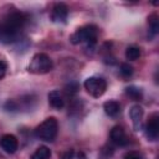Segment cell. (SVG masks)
<instances>
[{"label":"cell","mask_w":159,"mask_h":159,"mask_svg":"<svg viewBox=\"0 0 159 159\" xmlns=\"http://www.w3.org/2000/svg\"><path fill=\"white\" fill-rule=\"evenodd\" d=\"M26 20V15L21 11H14L9 14L4 19V22L0 24V41L5 43L17 41Z\"/></svg>","instance_id":"6da1fadb"},{"label":"cell","mask_w":159,"mask_h":159,"mask_svg":"<svg viewBox=\"0 0 159 159\" xmlns=\"http://www.w3.org/2000/svg\"><path fill=\"white\" fill-rule=\"evenodd\" d=\"M98 37V27L96 25H84L77 29L70 37L73 45L86 43L87 47H93L97 42Z\"/></svg>","instance_id":"7a4b0ae2"},{"label":"cell","mask_w":159,"mask_h":159,"mask_svg":"<svg viewBox=\"0 0 159 159\" xmlns=\"http://www.w3.org/2000/svg\"><path fill=\"white\" fill-rule=\"evenodd\" d=\"M58 132V122L55 117L46 118L42 123H40L35 129V135L45 142H52L55 140Z\"/></svg>","instance_id":"3957f363"},{"label":"cell","mask_w":159,"mask_h":159,"mask_svg":"<svg viewBox=\"0 0 159 159\" xmlns=\"http://www.w3.org/2000/svg\"><path fill=\"white\" fill-rule=\"evenodd\" d=\"M52 68H53V62L50 58V56L41 52L34 55L27 66V71L34 75H45L52 71Z\"/></svg>","instance_id":"277c9868"},{"label":"cell","mask_w":159,"mask_h":159,"mask_svg":"<svg viewBox=\"0 0 159 159\" xmlns=\"http://www.w3.org/2000/svg\"><path fill=\"white\" fill-rule=\"evenodd\" d=\"M83 86H84V89L87 91V93L94 98L102 97L107 91V81L104 78L97 77V76L88 77L84 81Z\"/></svg>","instance_id":"5b68a950"},{"label":"cell","mask_w":159,"mask_h":159,"mask_svg":"<svg viewBox=\"0 0 159 159\" xmlns=\"http://www.w3.org/2000/svg\"><path fill=\"white\" fill-rule=\"evenodd\" d=\"M145 135L148 138V140H152V142H155L158 139V135H159V116L158 113H153L147 124H145Z\"/></svg>","instance_id":"8992f818"},{"label":"cell","mask_w":159,"mask_h":159,"mask_svg":"<svg viewBox=\"0 0 159 159\" xmlns=\"http://www.w3.org/2000/svg\"><path fill=\"white\" fill-rule=\"evenodd\" d=\"M68 16V6L65 2H56L51 11V20L53 22H66Z\"/></svg>","instance_id":"52a82bcc"},{"label":"cell","mask_w":159,"mask_h":159,"mask_svg":"<svg viewBox=\"0 0 159 159\" xmlns=\"http://www.w3.org/2000/svg\"><path fill=\"white\" fill-rule=\"evenodd\" d=\"M0 147L7 154H14L19 148V140L12 134H4L0 138Z\"/></svg>","instance_id":"ba28073f"},{"label":"cell","mask_w":159,"mask_h":159,"mask_svg":"<svg viewBox=\"0 0 159 159\" xmlns=\"http://www.w3.org/2000/svg\"><path fill=\"white\" fill-rule=\"evenodd\" d=\"M109 139L113 144L118 145V147H124L128 144V137L125 134V130L123 129V127L120 125H116L112 128L111 133H109Z\"/></svg>","instance_id":"9c48e42d"},{"label":"cell","mask_w":159,"mask_h":159,"mask_svg":"<svg viewBox=\"0 0 159 159\" xmlns=\"http://www.w3.org/2000/svg\"><path fill=\"white\" fill-rule=\"evenodd\" d=\"M143 114H144V111H143V108L139 104H134V106L130 107V109H129V117L132 119L134 130H139L140 129Z\"/></svg>","instance_id":"30bf717a"},{"label":"cell","mask_w":159,"mask_h":159,"mask_svg":"<svg viewBox=\"0 0 159 159\" xmlns=\"http://www.w3.org/2000/svg\"><path fill=\"white\" fill-rule=\"evenodd\" d=\"M47 98H48V103L52 108L55 109H61L63 108L65 106V98L62 96V93L58 91V89H53L48 94H47Z\"/></svg>","instance_id":"8fae6325"},{"label":"cell","mask_w":159,"mask_h":159,"mask_svg":"<svg viewBox=\"0 0 159 159\" xmlns=\"http://www.w3.org/2000/svg\"><path fill=\"white\" fill-rule=\"evenodd\" d=\"M103 109L107 116L109 117H117L120 113V104L117 101H107L103 103Z\"/></svg>","instance_id":"7c38bea8"},{"label":"cell","mask_w":159,"mask_h":159,"mask_svg":"<svg viewBox=\"0 0 159 159\" xmlns=\"http://www.w3.org/2000/svg\"><path fill=\"white\" fill-rule=\"evenodd\" d=\"M50 158H51V150L47 147L41 145L32 153L30 159H50Z\"/></svg>","instance_id":"4fadbf2b"},{"label":"cell","mask_w":159,"mask_h":159,"mask_svg":"<svg viewBox=\"0 0 159 159\" xmlns=\"http://www.w3.org/2000/svg\"><path fill=\"white\" fill-rule=\"evenodd\" d=\"M140 55H142V51H140V48L138 46H129L125 50V58L129 60V61L138 60L140 57Z\"/></svg>","instance_id":"5bb4252c"},{"label":"cell","mask_w":159,"mask_h":159,"mask_svg":"<svg viewBox=\"0 0 159 159\" xmlns=\"http://www.w3.org/2000/svg\"><path fill=\"white\" fill-rule=\"evenodd\" d=\"M125 94L129 96L134 101H140L143 98V92L140 88L135 87V86H129L125 88Z\"/></svg>","instance_id":"9a60e30c"},{"label":"cell","mask_w":159,"mask_h":159,"mask_svg":"<svg viewBox=\"0 0 159 159\" xmlns=\"http://www.w3.org/2000/svg\"><path fill=\"white\" fill-rule=\"evenodd\" d=\"M148 25H149V30H150L152 35H157L159 31V20H158L157 14H152L148 17Z\"/></svg>","instance_id":"2e32d148"},{"label":"cell","mask_w":159,"mask_h":159,"mask_svg":"<svg viewBox=\"0 0 159 159\" xmlns=\"http://www.w3.org/2000/svg\"><path fill=\"white\" fill-rule=\"evenodd\" d=\"M77 92H78V83H77V82L72 81V82H70V83H67V84L65 86V93H66L67 96L72 97V96H75Z\"/></svg>","instance_id":"e0dca14e"},{"label":"cell","mask_w":159,"mask_h":159,"mask_svg":"<svg viewBox=\"0 0 159 159\" xmlns=\"http://www.w3.org/2000/svg\"><path fill=\"white\" fill-rule=\"evenodd\" d=\"M119 73L124 78H128V77H130L133 75V67L129 63H122L120 67H119Z\"/></svg>","instance_id":"ac0fdd59"},{"label":"cell","mask_w":159,"mask_h":159,"mask_svg":"<svg viewBox=\"0 0 159 159\" xmlns=\"http://www.w3.org/2000/svg\"><path fill=\"white\" fill-rule=\"evenodd\" d=\"M6 70H7V65H6V62L0 60V80L4 78V76L6 75Z\"/></svg>","instance_id":"d6986e66"},{"label":"cell","mask_w":159,"mask_h":159,"mask_svg":"<svg viewBox=\"0 0 159 159\" xmlns=\"http://www.w3.org/2000/svg\"><path fill=\"white\" fill-rule=\"evenodd\" d=\"M73 154H75L73 149H68V150H66V152L62 154L61 159H73Z\"/></svg>","instance_id":"ffe728a7"},{"label":"cell","mask_w":159,"mask_h":159,"mask_svg":"<svg viewBox=\"0 0 159 159\" xmlns=\"http://www.w3.org/2000/svg\"><path fill=\"white\" fill-rule=\"evenodd\" d=\"M124 159H142V157H140L138 153L132 152V153H128V154L124 157Z\"/></svg>","instance_id":"44dd1931"},{"label":"cell","mask_w":159,"mask_h":159,"mask_svg":"<svg viewBox=\"0 0 159 159\" xmlns=\"http://www.w3.org/2000/svg\"><path fill=\"white\" fill-rule=\"evenodd\" d=\"M78 159H86V155H84L82 152H80V153H78Z\"/></svg>","instance_id":"7402d4cb"}]
</instances>
